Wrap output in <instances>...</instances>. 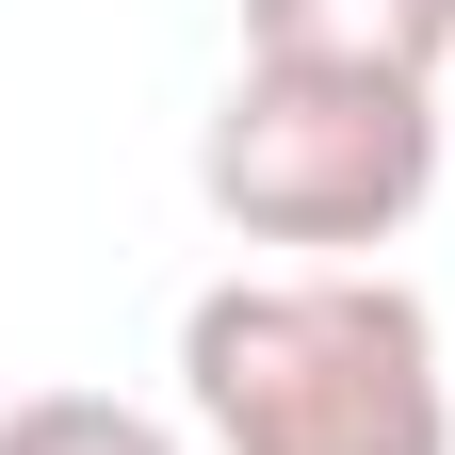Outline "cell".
Returning a JSON list of instances; mask_svg holds the SVG:
<instances>
[{"mask_svg":"<svg viewBox=\"0 0 455 455\" xmlns=\"http://www.w3.org/2000/svg\"><path fill=\"white\" fill-rule=\"evenodd\" d=\"M180 407L212 455H455L439 309L374 260L212 276L180 309Z\"/></svg>","mask_w":455,"mask_h":455,"instance_id":"cell-1","label":"cell"},{"mask_svg":"<svg viewBox=\"0 0 455 455\" xmlns=\"http://www.w3.org/2000/svg\"><path fill=\"white\" fill-rule=\"evenodd\" d=\"M455 98L439 82H358V66H228L212 131H196V196L244 228V244L293 260H374L407 244L439 196Z\"/></svg>","mask_w":455,"mask_h":455,"instance_id":"cell-2","label":"cell"},{"mask_svg":"<svg viewBox=\"0 0 455 455\" xmlns=\"http://www.w3.org/2000/svg\"><path fill=\"white\" fill-rule=\"evenodd\" d=\"M244 66H358L455 98V0H244Z\"/></svg>","mask_w":455,"mask_h":455,"instance_id":"cell-3","label":"cell"},{"mask_svg":"<svg viewBox=\"0 0 455 455\" xmlns=\"http://www.w3.org/2000/svg\"><path fill=\"white\" fill-rule=\"evenodd\" d=\"M0 455H196V439L147 423V407H114V390H17V407H0Z\"/></svg>","mask_w":455,"mask_h":455,"instance_id":"cell-4","label":"cell"}]
</instances>
